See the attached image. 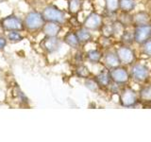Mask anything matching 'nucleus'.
<instances>
[{
  "instance_id": "nucleus-29",
  "label": "nucleus",
  "mask_w": 151,
  "mask_h": 142,
  "mask_svg": "<svg viewBox=\"0 0 151 142\" xmlns=\"http://www.w3.org/2000/svg\"><path fill=\"white\" fill-rule=\"evenodd\" d=\"M76 55H77V56H76V60L78 61V64H82V61H83V60H82V59H83L82 53H77Z\"/></svg>"
},
{
  "instance_id": "nucleus-28",
  "label": "nucleus",
  "mask_w": 151,
  "mask_h": 142,
  "mask_svg": "<svg viewBox=\"0 0 151 142\" xmlns=\"http://www.w3.org/2000/svg\"><path fill=\"white\" fill-rule=\"evenodd\" d=\"M6 45H7L6 39H5V38H3V37H0V49H4V47L6 46Z\"/></svg>"
},
{
  "instance_id": "nucleus-17",
  "label": "nucleus",
  "mask_w": 151,
  "mask_h": 142,
  "mask_svg": "<svg viewBox=\"0 0 151 142\" xmlns=\"http://www.w3.org/2000/svg\"><path fill=\"white\" fill-rule=\"evenodd\" d=\"M136 7L135 0H120L119 2V9L123 12L129 13L132 12Z\"/></svg>"
},
{
  "instance_id": "nucleus-9",
  "label": "nucleus",
  "mask_w": 151,
  "mask_h": 142,
  "mask_svg": "<svg viewBox=\"0 0 151 142\" xmlns=\"http://www.w3.org/2000/svg\"><path fill=\"white\" fill-rule=\"evenodd\" d=\"M1 26L7 30H24V23L15 16H7L1 20Z\"/></svg>"
},
{
  "instance_id": "nucleus-18",
  "label": "nucleus",
  "mask_w": 151,
  "mask_h": 142,
  "mask_svg": "<svg viewBox=\"0 0 151 142\" xmlns=\"http://www.w3.org/2000/svg\"><path fill=\"white\" fill-rule=\"evenodd\" d=\"M102 53L97 49H92L89 50L86 53V58L87 60L92 64H98L102 59Z\"/></svg>"
},
{
  "instance_id": "nucleus-22",
  "label": "nucleus",
  "mask_w": 151,
  "mask_h": 142,
  "mask_svg": "<svg viewBox=\"0 0 151 142\" xmlns=\"http://www.w3.org/2000/svg\"><path fill=\"white\" fill-rule=\"evenodd\" d=\"M76 74H77L78 77L82 78V79H88L91 75V72H90L89 68L87 66H85L83 64H79L77 69H76Z\"/></svg>"
},
{
  "instance_id": "nucleus-7",
  "label": "nucleus",
  "mask_w": 151,
  "mask_h": 142,
  "mask_svg": "<svg viewBox=\"0 0 151 142\" xmlns=\"http://www.w3.org/2000/svg\"><path fill=\"white\" fill-rule=\"evenodd\" d=\"M151 37V25L137 26L134 30V42L138 45H144Z\"/></svg>"
},
{
  "instance_id": "nucleus-3",
  "label": "nucleus",
  "mask_w": 151,
  "mask_h": 142,
  "mask_svg": "<svg viewBox=\"0 0 151 142\" xmlns=\"http://www.w3.org/2000/svg\"><path fill=\"white\" fill-rule=\"evenodd\" d=\"M115 52L122 64L129 65V64H133L136 60V55H135L134 50L130 49V47L127 45L118 47Z\"/></svg>"
},
{
  "instance_id": "nucleus-14",
  "label": "nucleus",
  "mask_w": 151,
  "mask_h": 142,
  "mask_svg": "<svg viewBox=\"0 0 151 142\" xmlns=\"http://www.w3.org/2000/svg\"><path fill=\"white\" fill-rule=\"evenodd\" d=\"M96 80L100 86H104V87L109 86L111 83V76H110V70L100 71L96 77Z\"/></svg>"
},
{
  "instance_id": "nucleus-13",
  "label": "nucleus",
  "mask_w": 151,
  "mask_h": 142,
  "mask_svg": "<svg viewBox=\"0 0 151 142\" xmlns=\"http://www.w3.org/2000/svg\"><path fill=\"white\" fill-rule=\"evenodd\" d=\"M149 22H150V15L146 12H139L134 16H132V23L134 24L135 27L148 25Z\"/></svg>"
},
{
  "instance_id": "nucleus-1",
  "label": "nucleus",
  "mask_w": 151,
  "mask_h": 142,
  "mask_svg": "<svg viewBox=\"0 0 151 142\" xmlns=\"http://www.w3.org/2000/svg\"><path fill=\"white\" fill-rule=\"evenodd\" d=\"M42 16L45 21L59 24H63L66 20L65 13L55 6H47L42 12Z\"/></svg>"
},
{
  "instance_id": "nucleus-27",
  "label": "nucleus",
  "mask_w": 151,
  "mask_h": 142,
  "mask_svg": "<svg viewBox=\"0 0 151 142\" xmlns=\"http://www.w3.org/2000/svg\"><path fill=\"white\" fill-rule=\"evenodd\" d=\"M143 46V53L148 57H151V39H148Z\"/></svg>"
},
{
  "instance_id": "nucleus-12",
  "label": "nucleus",
  "mask_w": 151,
  "mask_h": 142,
  "mask_svg": "<svg viewBox=\"0 0 151 142\" xmlns=\"http://www.w3.org/2000/svg\"><path fill=\"white\" fill-rule=\"evenodd\" d=\"M44 32L46 36L49 37H56L59 35V33L61 30V26L59 23H55V22H48L45 24L44 28Z\"/></svg>"
},
{
  "instance_id": "nucleus-25",
  "label": "nucleus",
  "mask_w": 151,
  "mask_h": 142,
  "mask_svg": "<svg viewBox=\"0 0 151 142\" xmlns=\"http://www.w3.org/2000/svg\"><path fill=\"white\" fill-rule=\"evenodd\" d=\"M8 38L12 42H20L23 40V36L18 32V30H11L8 34Z\"/></svg>"
},
{
  "instance_id": "nucleus-11",
  "label": "nucleus",
  "mask_w": 151,
  "mask_h": 142,
  "mask_svg": "<svg viewBox=\"0 0 151 142\" xmlns=\"http://www.w3.org/2000/svg\"><path fill=\"white\" fill-rule=\"evenodd\" d=\"M42 46L47 52L52 53V52H55L60 49V42L58 38H57V36L56 37L47 36V38H45V39L42 41Z\"/></svg>"
},
{
  "instance_id": "nucleus-16",
  "label": "nucleus",
  "mask_w": 151,
  "mask_h": 142,
  "mask_svg": "<svg viewBox=\"0 0 151 142\" xmlns=\"http://www.w3.org/2000/svg\"><path fill=\"white\" fill-rule=\"evenodd\" d=\"M78 35V38L80 43H88L93 39V35L92 33L90 32V30L86 28H81L76 32Z\"/></svg>"
},
{
  "instance_id": "nucleus-24",
  "label": "nucleus",
  "mask_w": 151,
  "mask_h": 142,
  "mask_svg": "<svg viewBox=\"0 0 151 142\" xmlns=\"http://www.w3.org/2000/svg\"><path fill=\"white\" fill-rule=\"evenodd\" d=\"M85 86H86V88H88L90 91L96 92L98 90L99 84L97 83L96 79H89L88 78V79H86V80H85Z\"/></svg>"
},
{
  "instance_id": "nucleus-23",
  "label": "nucleus",
  "mask_w": 151,
  "mask_h": 142,
  "mask_svg": "<svg viewBox=\"0 0 151 142\" xmlns=\"http://www.w3.org/2000/svg\"><path fill=\"white\" fill-rule=\"evenodd\" d=\"M140 98L145 101H151V85H146L140 90Z\"/></svg>"
},
{
  "instance_id": "nucleus-20",
  "label": "nucleus",
  "mask_w": 151,
  "mask_h": 142,
  "mask_svg": "<svg viewBox=\"0 0 151 142\" xmlns=\"http://www.w3.org/2000/svg\"><path fill=\"white\" fill-rule=\"evenodd\" d=\"M120 0H105L106 9L110 13H114L119 9Z\"/></svg>"
},
{
  "instance_id": "nucleus-10",
  "label": "nucleus",
  "mask_w": 151,
  "mask_h": 142,
  "mask_svg": "<svg viewBox=\"0 0 151 142\" xmlns=\"http://www.w3.org/2000/svg\"><path fill=\"white\" fill-rule=\"evenodd\" d=\"M103 60H104V64L106 65V67L108 69H112L121 64L120 60L118 58L116 52H113V51H108L107 53L104 55Z\"/></svg>"
},
{
  "instance_id": "nucleus-8",
  "label": "nucleus",
  "mask_w": 151,
  "mask_h": 142,
  "mask_svg": "<svg viewBox=\"0 0 151 142\" xmlns=\"http://www.w3.org/2000/svg\"><path fill=\"white\" fill-rule=\"evenodd\" d=\"M103 26V19L100 14L92 12L86 17L83 22V27L89 30H97Z\"/></svg>"
},
{
  "instance_id": "nucleus-5",
  "label": "nucleus",
  "mask_w": 151,
  "mask_h": 142,
  "mask_svg": "<svg viewBox=\"0 0 151 142\" xmlns=\"http://www.w3.org/2000/svg\"><path fill=\"white\" fill-rule=\"evenodd\" d=\"M119 99L121 104L124 107H133L138 101L136 92L130 87H126L122 90Z\"/></svg>"
},
{
  "instance_id": "nucleus-4",
  "label": "nucleus",
  "mask_w": 151,
  "mask_h": 142,
  "mask_svg": "<svg viewBox=\"0 0 151 142\" xmlns=\"http://www.w3.org/2000/svg\"><path fill=\"white\" fill-rule=\"evenodd\" d=\"M129 75L136 82H145L149 77V68L143 64H135L131 66Z\"/></svg>"
},
{
  "instance_id": "nucleus-15",
  "label": "nucleus",
  "mask_w": 151,
  "mask_h": 142,
  "mask_svg": "<svg viewBox=\"0 0 151 142\" xmlns=\"http://www.w3.org/2000/svg\"><path fill=\"white\" fill-rule=\"evenodd\" d=\"M64 42L69 46L73 47V49H78L81 43L79 42L77 33H74L72 31H69L67 34L64 36Z\"/></svg>"
},
{
  "instance_id": "nucleus-19",
  "label": "nucleus",
  "mask_w": 151,
  "mask_h": 142,
  "mask_svg": "<svg viewBox=\"0 0 151 142\" xmlns=\"http://www.w3.org/2000/svg\"><path fill=\"white\" fill-rule=\"evenodd\" d=\"M82 9V0H68V9L72 14L78 13Z\"/></svg>"
},
{
  "instance_id": "nucleus-26",
  "label": "nucleus",
  "mask_w": 151,
  "mask_h": 142,
  "mask_svg": "<svg viewBox=\"0 0 151 142\" xmlns=\"http://www.w3.org/2000/svg\"><path fill=\"white\" fill-rule=\"evenodd\" d=\"M102 34L104 37L110 38L111 36L113 35V27L111 25H103L102 27Z\"/></svg>"
},
{
  "instance_id": "nucleus-21",
  "label": "nucleus",
  "mask_w": 151,
  "mask_h": 142,
  "mask_svg": "<svg viewBox=\"0 0 151 142\" xmlns=\"http://www.w3.org/2000/svg\"><path fill=\"white\" fill-rule=\"evenodd\" d=\"M121 40L127 46L132 44L134 42V31L124 30L121 35Z\"/></svg>"
},
{
  "instance_id": "nucleus-6",
  "label": "nucleus",
  "mask_w": 151,
  "mask_h": 142,
  "mask_svg": "<svg viewBox=\"0 0 151 142\" xmlns=\"http://www.w3.org/2000/svg\"><path fill=\"white\" fill-rule=\"evenodd\" d=\"M110 76L111 82L116 84H125L129 80L130 75L126 68L117 66L112 69H110Z\"/></svg>"
},
{
  "instance_id": "nucleus-2",
  "label": "nucleus",
  "mask_w": 151,
  "mask_h": 142,
  "mask_svg": "<svg viewBox=\"0 0 151 142\" xmlns=\"http://www.w3.org/2000/svg\"><path fill=\"white\" fill-rule=\"evenodd\" d=\"M45 18L42 14L37 12H31L25 19V27L29 30H38L45 26Z\"/></svg>"
}]
</instances>
